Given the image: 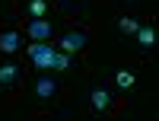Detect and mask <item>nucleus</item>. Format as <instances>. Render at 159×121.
<instances>
[{"mask_svg":"<svg viewBox=\"0 0 159 121\" xmlns=\"http://www.w3.org/2000/svg\"><path fill=\"white\" fill-rule=\"evenodd\" d=\"M108 105H111V92L108 89H96L92 92V109L96 112H108Z\"/></svg>","mask_w":159,"mask_h":121,"instance_id":"0eeeda50","label":"nucleus"},{"mask_svg":"<svg viewBox=\"0 0 159 121\" xmlns=\"http://www.w3.org/2000/svg\"><path fill=\"white\" fill-rule=\"evenodd\" d=\"M83 45H86V32H80V29H76V32H64L61 42H57V48L67 51V54H76Z\"/></svg>","mask_w":159,"mask_h":121,"instance_id":"7ed1b4c3","label":"nucleus"},{"mask_svg":"<svg viewBox=\"0 0 159 121\" xmlns=\"http://www.w3.org/2000/svg\"><path fill=\"white\" fill-rule=\"evenodd\" d=\"M19 80V67L16 64H3L0 67V86H13Z\"/></svg>","mask_w":159,"mask_h":121,"instance_id":"6e6552de","label":"nucleus"},{"mask_svg":"<svg viewBox=\"0 0 159 121\" xmlns=\"http://www.w3.org/2000/svg\"><path fill=\"white\" fill-rule=\"evenodd\" d=\"M29 38L32 42H48L51 38V32H54V26H51V19H45V16H35L32 22H29Z\"/></svg>","mask_w":159,"mask_h":121,"instance_id":"f03ea898","label":"nucleus"},{"mask_svg":"<svg viewBox=\"0 0 159 121\" xmlns=\"http://www.w3.org/2000/svg\"><path fill=\"white\" fill-rule=\"evenodd\" d=\"M54 92H57V83H54L51 77H38V80H35V96H38V99H51Z\"/></svg>","mask_w":159,"mask_h":121,"instance_id":"39448f33","label":"nucleus"},{"mask_svg":"<svg viewBox=\"0 0 159 121\" xmlns=\"http://www.w3.org/2000/svg\"><path fill=\"white\" fill-rule=\"evenodd\" d=\"M134 35H137L140 48H153V45H156V29H153V26H140Z\"/></svg>","mask_w":159,"mask_h":121,"instance_id":"423d86ee","label":"nucleus"},{"mask_svg":"<svg viewBox=\"0 0 159 121\" xmlns=\"http://www.w3.org/2000/svg\"><path fill=\"white\" fill-rule=\"evenodd\" d=\"M29 16H48V0H29Z\"/></svg>","mask_w":159,"mask_h":121,"instance_id":"9d476101","label":"nucleus"},{"mask_svg":"<svg viewBox=\"0 0 159 121\" xmlns=\"http://www.w3.org/2000/svg\"><path fill=\"white\" fill-rule=\"evenodd\" d=\"M118 29H121V35H134V32L140 29V22L130 19V16H121V19H118Z\"/></svg>","mask_w":159,"mask_h":121,"instance_id":"1a4fd4ad","label":"nucleus"},{"mask_svg":"<svg viewBox=\"0 0 159 121\" xmlns=\"http://www.w3.org/2000/svg\"><path fill=\"white\" fill-rule=\"evenodd\" d=\"M19 48H22V35H19L16 29L0 32V51H3V54H16Z\"/></svg>","mask_w":159,"mask_h":121,"instance_id":"20e7f679","label":"nucleus"},{"mask_svg":"<svg viewBox=\"0 0 159 121\" xmlns=\"http://www.w3.org/2000/svg\"><path fill=\"white\" fill-rule=\"evenodd\" d=\"M70 64H73V58L67 54V51H54V70H67Z\"/></svg>","mask_w":159,"mask_h":121,"instance_id":"f8f14e48","label":"nucleus"},{"mask_svg":"<svg viewBox=\"0 0 159 121\" xmlns=\"http://www.w3.org/2000/svg\"><path fill=\"white\" fill-rule=\"evenodd\" d=\"M115 83L121 86V89H130L137 80H134V73H130V70H118V73H115Z\"/></svg>","mask_w":159,"mask_h":121,"instance_id":"9b49d317","label":"nucleus"},{"mask_svg":"<svg viewBox=\"0 0 159 121\" xmlns=\"http://www.w3.org/2000/svg\"><path fill=\"white\" fill-rule=\"evenodd\" d=\"M54 45H48V42H35V45H29V58H32V64L38 67V70H54Z\"/></svg>","mask_w":159,"mask_h":121,"instance_id":"f257e3e1","label":"nucleus"}]
</instances>
